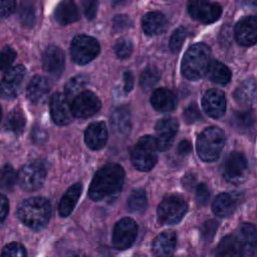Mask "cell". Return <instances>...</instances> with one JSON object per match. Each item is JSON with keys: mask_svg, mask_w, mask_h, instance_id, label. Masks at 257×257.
<instances>
[{"mask_svg": "<svg viewBox=\"0 0 257 257\" xmlns=\"http://www.w3.org/2000/svg\"><path fill=\"white\" fill-rule=\"evenodd\" d=\"M123 169L116 164H108L99 169L89 186L90 199L99 201L117 193L123 184Z\"/></svg>", "mask_w": 257, "mask_h": 257, "instance_id": "obj_1", "label": "cell"}, {"mask_svg": "<svg viewBox=\"0 0 257 257\" xmlns=\"http://www.w3.org/2000/svg\"><path fill=\"white\" fill-rule=\"evenodd\" d=\"M51 215V206L47 199L32 197L22 201L17 208L18 219L33 230L43 229Z\"/></svg>", "mask_w": 257, "mask_h": 257, "instance_id": "obj_2", "label": "cell"}, {"mask_svg": "<svg viewBox=\"0 0 257 257\" xmlns=\"http://www.w3.org/2000/svg\"><path fill=\"white\" fill-rule=\"evenodd\" d=\"M211 50L205 43L192 45L182 59L181 70L183 75L189 80L200 79L207 72L210 64Z\"/></svg>", "mask_w": 257, "mask_h": 257, "instance_id": "obj_3", "label": "cell"}, {"mask_svg": "<svg viewBox=\"0 0 257 257\" xmlns=\"http://www.w3.org/2000/svg\"><path fill=\"white\" fill-rule=\"evenodd\" d=\"M225 134L217 126L205 128L198 137L196 149L199 158L204 162L216 161L225 145Z\"/></svg>", "mask_w": 257, "mask_h": 257, "instance_id": "obj_4", "label": "cell"}, {"mask_svg": "<svg viewBox=\"0 0 257 257\" xmlns=\"http://www.w3.org/2000/svg\"><path fill=\"white\" fill-rule=\"evenodd\" d=\"M157 150L155 138L151 136L142 137L135 145L131 155L135 168L142 172L152 170L157 163Z\"/></svg>", "mask_w": 257, "mask_h": 257, "instance_id": "obj_5", "label": "cell"}, {"mask_svg": "<svg viewBox=\"0 0 257 257\" xmlns=\"http://www.w3.org/2000/svg\"><path fill=\"white\" fill-rule=\"evenodd\" d=\"M46 173V166L42 161H31L19 171L18 184L25 191H35L43 185Z\"/></svg>", "mask_w": 257, "mask_h": 257, "instance_id": "obj_6", "label": "cell"}, {"mask_svg": "<svg viewBox=\"0 0 257 257\" xmlns=\"http://www.w3.org/2000/svg\"><path fill=\"white\" fill-rule=\"evenodd\" d=\"M186 201L177 195H171L163 199L158 207V217L161 223L173 225L179 223L187 212Z\"/></svg>", "mask_w": 257, "mask_h": 257, "instance_id": "obj_7", "label": "cell"}, {"mask_svg": "<svg viewBox=\"0 0 257 257\" xmlns=\"http://www.w3.org/2000/svg\"><path fill=\"white\" fill-rule=\"evenodd\" d=\"M99 52V44L96 39L87 35L75 36L70 44V54L72 60L83 65L96 57Z\"/></svg>", "mask_w": 257, "mask_h": 257, "instance_id": "obj_8", "label": "cell"}, {"mask_svg": "<svg viewBox=\"0 0 257 257\" xmlns=\"http://www.w3.org/2000/svg\"><path fill=\"white\" fill-rule=\"evenodd\" d=\"M137 234V223L131 218H122L114 226L111 237L112 245L118 250H125L134 244Z\"/></svg>", "mask_w": 257, "mask_h": 257, "instance_id": "obj_9", "label": "cell"}, {"mask_svg": "<svg viewBox=\"0 0 257 257\" xmlns=\"http://www.w3.org/2000/svg\"><path fill=\"white\" fill-rule=\"evenodd\" d=\"M248 164L245 156L240 152H232L222 166L223 177L231 183L241 182L247 174Z\"/></svg>", "mask_w": 257, "mask_h": 257, "instance_id": "obj_10", "label": "cell"}, {"mask_svg": "<svg viewBox=\"0 0 257 257\" xmlns=\"http://www.w3.org/2000/svg\"><path fill=\"white\" fill-rule=\"evenodd\" d=\"M99 98L91 91L84 90L77 94L71 103L72 114L76 117L85 118L93 115L100 108Z\"/></svg>", "mask_w": 257, "mask_h": 257, "instance_id": "obj_11", "label": "cell"}, {"mask_svg": "<svg viewBox=\"0 0 257 257\" xmlns=\"http://www.w3.org/2000/svg\"><path fill=\"white\" fill-rule=\"evenodd\" d=\"M26 74V69L23 65H16L10 68L0 82V97L11 99L15 97L21 87Z\"/></svg>", "mask_w": 257, "mask_h": 257, "instance_id": "obj_12", "label": "cell"}, {"mask_svg": "<svg viewBox=\"0 0 257 257\" xmlns=\"http://www.w3.org/2000/svg\"><path fill=\"white\" fill-rule=\"evenodd\" d=\"M188 11L192 18L205 23H213L219 19L222 8L218 3L206 1H191L188 3Z\"/></svg>", "mask_w": 257, "mask_h": 257, "instance_id": "obj_13", "label": "cell"}, {"mask_svg": "<svg viewBox=\"0 0 257 257\" xmlns=\"http://www.w3.org/2000/svg\"><path fill=\"white\" fill-rule=\"evenodd\" d=\"M178 127L179 122L174 117H165L158 121L156 125L155 142L159 151H167L171 148Z\"/></svg>", "mask_w": 257, "mask_h": 257, "instance_id": "obj_14", "label": "cell"}, {"mask_svg": "<svg viewBox=\"0 0 257 257\" xmlns=\"http://www.w3.org/2000/svg\"><path fill=\"white\" fill-rule=\"evenodd\" d=\"M50 113L53 121L58 125H66L72 120L71 104L63 93H55L50 99Z\"/></svg>", "mask_w": 257, "mask_h": 257, "instance_id": "obj_15", "label": "cell"}, {"mask_svg": "<svg viewBox=\"0 0 257 257\" xmlns=\"http://www.w3.org/2000/svg\"><path fill=\"white\" fill-rule=\"evenodd\" d=\"M235 38L243 46L255 44L257 39V18L256 16H246L235 26Z\"/></svg>", "mask_w": 257, "mask_h": 257, "instance_id": "obj_16", "label": "cell"}, {"mask_svg": "<svg viewBox=\"0 0 257 257\" xmlns=\"http://www.w3.org/2000/svg\"><path fill=\"white\" fill-rule=\"evenodd\" d=\"M202 105L209 116L214 118L222 116L226 111L225 93L216 88L208 90L203 96Z\"/></svg>", "mask_w": 257, "mask_h": 257, "instance_id": "obj_17", "label": "cell"}, {"mask_svg": "<svg viewBox=\"0 0 257 257\" xmlns=\"http://www.w3.org/2000/svg\"><path fill=\"white\" fill-rule=\"evenodd\" d=\"M65 59L63 51L55 46H48L42 55V65L44 70L54 77H58L64 69Z\"/></svg>", "mask_w": 257, "mask_h": 257, "instance_id": "obj_18", "label": "cell"}, {"mask_svg": "<svg viewBox=\"0 0 257 257\" xmlns=\"http://www.w3.org/2000/svg\"><path fill=\"white\" fill-rule=\"evenodd\" d=\"M242 197L237 192H227L219 194L212 205L214 214L218 217L225 218L233 214L238 205L241 203Z\"/></svg>", "mask_w": 257, "mask_h": 257, "instance_id": "obj_19", "label": "cell"}, {"mask_svg": "<svg viewBox=\"0 0 257 257\" xmlns=\"http://www.w3.org/2000/svg\"><path fill=\"white\" fill-rule=\"evenodd\" d=\"M177 243L176 233L172 230L159 234L153 241L152 251L156 257H171Z\"/></svg>", "mask_w": 257, "mask_h": 257, "instance_id": "obj_20", "label": "cell"}, {"mask_svg": "<svg viewBox=\"0 0 257 257\" xmlns=\"http://www.w3.org/2000/svg\"><path fill=\"white\" fill-rule=\"evenodd\" d=\"M84 141L91 150L103 148L107 141V130L104 122L96 121L90 123L85 131Z\"/></svg>", "mask_w": 257, "mask_h": 257, "instance_id": "obj_21", "label": "cell"}, {"mask_svg": "<svg viewBox=\"0 0 257 257\" xmlns=\"http://www.w3.org/2000/svg\"><path fill=\"white\" fill-rule=\"evenodd\" d=\"M50 91V83L47 78L36 75L27 86V97L34 104H40L45 101Z\"/></svg>", "mask_w": 257, "mask_h": 257, "instance_id": "obj_22", "label": "cell"}, {"mask_svg": "<svg viewBox=\"0 0 257 257\" xmlns=\"http://www.w3.org/2000/svg\"><path fill=\"white\" fill-rule=\"evenodd\" d=\"M243 247L235 235L224 237L215 249L214 257H242Z\"/></svg>", "mask_w": 257, "mask_h": 257, "instance_id": "obj_23", "label": "cell"}, {"mask_svg": "<svg viewBox=\"0 0 257 257\" xmlns=\"http://www.w3.org/2000/svg\"><path fill=\"white\" fill-rule=\"evenodd\" d=\"M151 103L155 109L161 112L171 111L176 107L177 97L175 93L167 88H158L151 97Z\"/></svg>", "mask_w": 257, "mask_h": 257, "instance_id": "obj_24", "label": "cell"}, {"mask_svg": "<svg viewBox=\"0 0 257 257\" xmlns=\"http://www.w3.org/2000/svg\"><path fill=\"white\" fill-rule=\"evenodd\" d=\"M142 24L146 34L150 36H155L163 33L166 30L168 26V21L163 13L154 11L147 13L143 17Z\"/></svg>", "mask_w": 257, "mask_h": 257, "instance_id": "obj_25", "label": "cell"}, {"mask_svg": "<svg viewBox=\"0 0 257 257\" xmlns=\"http://www.w3.org/2000/svg\"><path fill=\"white\" fill-rule=\"evenodd\" d=\"M110 124L118 135H126L132 128V116L127 106H119L113 110L110 116Z\"/></svg>", "mask_w": 257, "mask_h": 257, "instance_id": "obj_26", "label": "cell"}, {"mask_svg": "<svg viewBox=\"0 0 257 257\" xmlns=\"http://www.w3.org/2000/svg\"><path fill=\"white\" fill-rule=\"evenodd\" d=\"M54 17L59 24L67 25L79 19V11L74 2L62 1L56 6Z\"/></svg>", "mask_w": 257, "mask_h": 257, "instance_id": "obj_27", "label": "cell"}, {"mask_svg": "<svg viewBox=\"0 0 257 257\" xmlns=\"http://www.w3.org/2000/svg\"><path fill=\"white\" fill-rule=\"evenodd\" d=\"M82 186L79 183H76L69 187L67 191L62 196L59 206H58V212L61 217H67L71 214L72 210L74 209L79 196L81 194Z\"/></svg>", "mask_w": 257, "mask_h": 257, "instance_id": "obj_28", "label": "cell"}, {"mask_svg": "<svg viewBox=\"0 0 257 257\" xmlns=\"http://www.w3.org/2000/svg\"><path fill=\"white\" fill-rule=\"evenodd\" d=\"M256 84L254 78H249L243 81L235 90V100L243 106H249L255 101Z\"/></svg>", "mask_w": 257, "mask_h": 257, "instance_id": "obj_29", "label": "cell"}, {"mask_svg": "<svg viewBox=\"0 0 257 257\" xmlns=\"http://www.w3.org/2000/svg\"><path fill=\"white\" fill-rule=\"evenodd\" d=\"M206 73L211 81L219 84H226L231 79L230 69L224 63L217 60L210 62Z\"/></svg>", "mask_w": 257, "mask_h": 257, "instance_id": "obj_30", "label": "cell"}, {"mask_svg": "<svg viewBox=\"0 0 257 257\" xmlns=\"http://www.w3.org/2000/svg\"><path fill=\"white\" fill-rule=\"evenodd\" d=\"M243 249L249 254L254 255L256 251V229L254 225L245 223L240 227V238H239Z\"/></svg>", "mask_w": 257, "mask_h": 257, "instance_id": "obj_31", "label": "cell"}, {"mask_svg": "<svg viewBox=\"0 0 257 257\" xmlns=\"http://www.w3.org/2000/svg\"><path fill=\"white\" fill-rule=\"evenodd\" d=\"M26 123L25 116L20 109L12 110L5 121V128L9 132H12L16 135H19L23 132Z\"/></svg>", "mask_w": 257, "mask_h": 257, "instance_id": "obj_32", "label": "cell"}, {"mask_svg": "<svg viewBox=\"0 0 257 257\" xmlns=\"http://www.w3.org/2000/svg\"><path fill=\"white\" fill-rule=\"evenodd\" d=\"M148 205L147 194L143 189H137L132 192L127 200V206L133 213H143Z\"/></svg>", "mask_w": 257, "mask_h": 257, "instance_id": "obj_33", "label": "cell"}, {"mask_svg": "<svg viewBox=\"0 0 257 257\" xmlns=\"http://www.w3.org/2000/svg\"><path fill=\"white\" fill-rule=\"evenodd\" d=\"M254 119L255 117L252 110H240V111H236L233 114L232 124L237 130L246 131L253 125Z\"/></svg>", "mask_w": 257, "mask_h": 257, "instance_id": "obj_34", "label": "cell"}, {"mask_svg": "<svg viewBox=\"0 0 257 257\" xmlns=\"http://www.w3.org/2000/svg\"><path fill=\"white\" fill-rule=\"evenodd\" d=\"M87 77L84 75H76L72 77L64 87V94L69 98L75 97L81 92L84 86L87 84Z\"/></svg>", "mask_w": 257, "mask_h": 257, "instance_id": "obj_35", "label": "cell"}, {"mask_svg": "<svg viewBox=\"0 0 257 257\" xmlns=\"http://www.w3.org/2000/svg\"><path fill=\"white\" fill-rule=\"evenodd\" d=\"M35 7L32 2L24 1L20 3L19 8V18L23 26L31 27L35 23Z\"/></svg>", "mask_w": 257, "mask_h": 257, "instance_id": "obj_36", "label": "cell"}, {"mask_svg": "<svg viewBox=\"0 0 257 257\" xmlns=\"http://www.w3.org/2000/svg\"><path fill=\"white\" fill-rule=\"evenodd\" d=\"M160 79V72L155 66L146 67L140 76V85L142 88L148 90L154 87Z\"/></svg>", "mask_w": 257, "mask_h": 257, "instance_id": "obj_37", "label": "cell"}, {"mask_svg": "<svg viewBox=\"0 0 257 257\" xmlns=\"http://www.w3.org/2000/svg\"><path fill=\"white\" fill-rule=\"evenodd\" d=\"M16 173L10 165H5L0 169V189L10 191L16 183Z\"/></svg>", "mask_w": 257, "mask_h": 257, "instance_id": "obj_38", "label": "cell"}, {"mask_svg": "<svg viewBox=\"0 0 257 257\" xmlns=\"http://www.w3.org/2000/svg\"><path fill=\"white\" fill-rule=\"evenodd\" d=\"M133 48H134V46H133L132 41L126 38L118 39L114 45L115 54L120 59L128 58L133 52Z\"/></svg>", "mask_w": 257, "mask_h": 257, "instance_id": "obj_39", "label": "cell"}, {"mask_svg": "<svg viewBox=\"0 0 257 257\" xmlns=\"http://www.w3.org/2000/svg\"><path fill=\"white\" fill-rule=\"evenodd\" d=\"M186 36H187V31L184 27H180V28L176 29L173 32V34L171 35V38L169 41L170 49L173 52H178L181 49Z\"/></svg>", "mask_w": 257, "mask_h": 257, "instance_id": "obj_40", "label": "cell"}, {"mask_svg": "<svg viewBox=\"0 0 257 257\" xmlns=\"http://www.w3.org/2000/svg\"><path fill=\"white\" fill-rule=\"evenodd\" d=\"M16 57L15 50L10 46H5L0 50V71L10 67Z\"/></svg>", "mask_w": 257, "mask_h": 257, "instance_id": "obj_41", "label": "cell"}, {"mask_svg": "<svg viewBox=\"0 0 257 257\" xmlns=\"http://www.w3.org/2000/svg\"><path fill=\"white\" fill-rule=\"evenodd\" d=\"M1 257H26V250L19 243H10L4 247Z\"/></svg>", "mask_w": 257, "mask_h": 257, "instance_id": "obj_42", "label": "cell"}, {"mask_svg": "<svg viewBox=\"0 0 257 257\" xmlns=\"http://www.w3.org/2000/svg\"><path fill=\"white\" fill-rule=\"evenodd\" d=\"M183 116L185 118V121L187 123H195L197 121H200L202 119L201 111L196 103L189 104L183 113Z\"/></svg>", "mask_w": 257, "mask_h": 257, "instance_id": "obj_43", "label": "cell"}, {"mask_svg": "<svg viewBox=\"0 0 257 257\" xmlns=\"http://www.w3.org/2000/svg\"><path fill=\"white\" fill-rule=\"evenodd\" d=\"M217 229H218V223L215 220L206 221L201 227L202 238L206 242H210L213 239V237L215 236Z\"/></svg>", "mask_w": 257, "mask_h": 257, "instance_id": "obj_44", "label": "cell"}, {"mask_svg": "<svg viewBox=\"0 0 257 257\" xmlns=\"http://www.w3.org/2000/svg\"><path fill=\"white\" fill-rule=\"evenodd\" d=\"M132 24V20L126 15H116L112 20V29L115 32H118L131 27Z\"/></svg>", "mask_w": 257, "mask_h": 257, "instance_id": "obj_45", "label": "cell"}, {"mask_svg": "<svg viewBox=\"0 0 257 257\" xmlns=\"http://www.w3.org/2000/svg\"><path fill=\"white\" fill-rule=\"evenodd\" d=\"M210 198V191L206 184L201 183L196 188V199L200 205H206Z\"/></svg>", "mask_w": 257, "mask_h": 257, "instance_id": "obj_46", "label": "cell"}, {"mask_svg": "<svg viewBox=\"0 0 257 257\" xmlns=\"http://www.w3.org/2000/svg\"><path fill=\"white\" fill-rule=\"evenodd\" d=\"M47 133L38 124L34 125L31 131V140L37 145H41L47 140Z\"/></svg>", "mask_w": 257, "mask_h": 257, "instance_id": "obj_47", "label": "cell"}, {"mask_svg": "<svg viewBox=\"0 0 257 257\" xmlns=\"http://www.w3.org/2000/svg\"><path fill=\"white\" fill-rule=\"evenodd\" d=\"M15 7H16L15 1H11V0L0 1V17L1 18L9 17L14 12Z\"/></svg>", "mask_w": 257, "mask_h": 257, "instance_id": "obj_48", "label": "cell"}, {"mask_svg": "<svg viewBox=\"0 0 257 257\" xmlns=\"http://www.w3.org/2000/svg\"><path fill=\"white\" fill-rule=\"evenodd\" d=\"M83 10L84 14L87 19L91 20L95 17L96 9H97V2L96 1H84L83 3Z\"/></svg>", "mask_w": 257, "mask_h": 257, "instance_id": "obj_49", "label": "cell"}, {"mask_svg": "<svg viewBox=\"0 0 257 257\" xmlns=\"http://www.w3.org/2000/svg\"><path fill=\"white\" fill-rule=\"evenodd\" d=\"M8 209H9V205H8L7 198L4 195L0 194V224L5 220L8 214Z\"/></svg>", "mask_w": 257, "mask_h": 257, "instance_id": "obj_50", "label": "cell"}, {"mask_svg": "<svg viewBox=\"0 0 257 257\" xmlns=\"http://www.w3.org/2000/svg\"><path fill=\"white\" fill-rule=\"evenodd\" d=\"M134 87V76L131 71L123 73V89L125 92H130Z\"/></svg>", "mask_w": 257, "mask_h": 257, "instance_id": "obj_51", "label": "cell"}, {"mask_svg": "<svg viewBox=\"0 0 257 257\" xmlns=\"http://www.w3.org/2000/svg\"><path fill=\"white\" fill-rule=\"evenodd\" d=\"M192 151V145L189 141L187 140H183L182 142L179 143V146H178V153L182 156H185V155H188L189 153H191Z\"/></svg>", "mask_w": 257, "mask_h": 257, "instance_id": "obj_52", "label": "cell"}, {"mask_svg": "<svg viewBox=\"0 0 257 257\" xmlns=\"http://www.w3.org/2000/svg\"><path fill=\"white\" fill-rule=\"evenodd\" d=\"M183 181H184V186L185 187L193 186V184L195 183V178H193V176H185Z\"/></svg>", "mask_w": 257, "mask_h": 257, "instance_id": "obj_53", "label": "cell"}, {"mask_svg": "<svg viewBox=\"0 0 257 257\" xmlns=\"http://www.w3.org/2000/svg\"><path fill=\"white\" fill-rule=\"evenodd\" d=\"M68 257H86V256L84 254H82V253H73V254L69 255Z\"/></svg>", "mask_w": 257, "mask_h": 257, "instance_id": "obj_54", "label": "cell"}, {"mask_svg": "<svg viewBox=\"0 0 257 257\" xmlns=\"http://www.w3.org/2000/svg\"><path fill=\"white\" fill-rule=\"evenodd\" d=\"M1 114H2V110H1V106H0V119H1Z\"/></svg>", "mask_w": 257, "mask_h": 257, "instance_id": "obj_55", "label": "cell"}]
</instances>
